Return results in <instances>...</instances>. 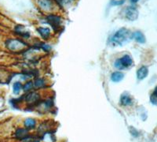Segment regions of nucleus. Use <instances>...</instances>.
Masks as SVG:
<instances>
[{
	"label": "nucleus",
	"instance_id": "f03ea898",
	"mask_svg": "<svg viewBox=\"0 0 157 142\" xmlns=\"http://www.w3.org/2000/svg\"><path fill=\"white\" fill-rule=\"evenodd\" d=\"M134 65L133 59L130 55L125 54L120 59H117L115 62L114 66L118 69H124L129 68Z\"/></svg>",
	"mask_w": 157,
	"mask_h": 142
},
{
	"label": "nucleus",
	"instance_id": "6e6552de",
	"mask_svg": "<svg viewBox=\"0 0 157 142\" xmlns=\"http://www.w3.org/2000/svg\"><path fill=\"white\" fill-rule=\"evenodd\" d=\"M120 102H121V104L124 105V106H130L133 103L131 95L128 93H124L121 95Z\"/></svg>",
	"mask_w": 157,
	"mask_h": 142
},
{
	"label": "nucleus",
	"instance_id": "4468645a",
	"mask_svg": "<svg viewBox=\"0 0 157 142\" xmlns=\"http://www.w3.org/2000/svg\"><path fill=\"white\" fill-rule=\"evenodd\" d=\"M39 5L43 8V9H46V10H48L51 8L52 6V3H51V1L49 0H40L39 2Z\"/></svg>",
	"mask_w": 157,
	"mask_h": 142
},
{
	"label": "nucleus",
	"instance_id": "4be33fe9",
	"mask_svg": "<svg viewBox=\"0 0 157 142\" xmlns=\"http://www.w3.org/2000/svg\"><path fill=\"white\" fill-rule=\"evenodd\" d=\"M139 0H130V2H132V3H136V2H138Z\"/></svg>",
	"mask_w": 157,
	"mask_h": 142
},
{
	"label": "nucleus",
	"instance_id": "f8f14e48",
	"mask_svg": "<svg viewBox=\"0 0 157 142\" xmlns=\"http://www.w3.org/2000/svg\"><path fill=\"white\" fill-rule=\"evenodd\" d=\"M37 31L43 39H48L50 37V36H51V30L48 28L41 27V28H37Z\"/></svg>",
	"mask_w": 157,
	"mask_h": 142
},
{
	"label": "nucleus",
	"instance_id": "dca6fc26",
	"mask_svg": "<svg viewBox=\"0 0 157 142\" xmlns=\"http://www.w3.org/2000/svg\"><path fill=\"white\" fill-rule=\"evenodd\" d=\"M21 88H22V84H21V82H15L13 84V93L14 94H19V92H21Z\"/></svg>",
	"mask_w": 157,
	"mask_h": 142
},
{
	"label": "nucleus",
	"instance_id": "7ed1b4c3",
	"mask_svg": "<svg viewBox=\"0 0 157 142\" xmlns=\"http://www.w3.org/2000/svg\"><path fill=\"white\" fill-rule=\"evenodd\" d=\"M6 45L7 48L13 51L21 50L23 48L26 47V43H23L19 39H8L6 42Z\"/></svg>",
	"mask_w": 157,
	"mask_h": 142
},
{
	"label": "nucleus",
	"instance_id": "1a4fd4ad",
	"mask_svg": "<svg viewBox=\"0 0 157 142\" xmlns=\"http://www.w3.org/2000/svg\"><path fill=\"white\" fill-rule=\"evenodd\" d=\"M132 36H133V38L137 42H138L140 43H145V37L144 34L140 31H136L134 33H132Z\"/></svg>",
	"mask_w": 157,
	"mask_h": 142
},
{
	"label": "nucleus",
	"instance_id": "2eb2a0df",
	"mask_svg": "<svg viewBox=\"0 0 157 142\" xmlns=\"http://www.w3.org/2000/svg\"><path fill=\"white\" fill-rule=\"evenodd\" d=\"M36 125V120L33 119V118H27L25 121H24V125L25 127H27L28 129H33Z\"/></svg>",
	"mask_w": 157,
	"mask_h": 142
},
{
	"label": "nucleus",
	"instance_id": "20e7f679",
	"mask_svg": "<svg viewBox=\"0 0 157 142\" xmlns=\"http://www.w3.org/2000/svg\"><path fill=\"white\" fill-rule=\"evenodd\" d=\"M125 17L129 21H135L138 17V10L134 6H128L125 9Z\"/></svg>",
	"mask_w": 157,
	"mask_h": 142
},
{
	"label": "nucleus",
	"instance_id": "9d476101",
	"mask_svg": "<svg viewBox=\"0 0 157 142\" xmlns=\"http://www.w3.org/2000/svg\"><path fill=\"white\" fill-rule=\"evenodd\" d=\"M124 77V74L122 72H120V71H116V72H114L112 73V75H111V80L113 81V82H120L121 81Z\"/></svg>",
	"mask_w": 157,
	"mask_h": 142
},
{
	"label": "nucleus",
	"instance_id": "39448f33",
	"mask_svg": "<svg viewBox=\"0 0 157 142\" xmlns=\"http://www.w3.org/2000/svg\"><path fill=\"white\" fill-rule=\"evenodd\" d=\"M47 21L53 27V28L56 29L61 24V17L56 15H49L47 17Z\"/></svg>",
	"mask_w": 157,
	"mask_h": 142
},
{
	"label": "nucleus",
	"instance_id": "f257e3e1",
	"mask_svg": "<svg viewBox=\"0 0 157 142\" xmlns=\"http://www.w3.org/2000/svg\"><path fill=\"white\" fill-rule=\"evenodd\" d=\"M132 39H133L132 32H131V31L127 28H122L112 36L110 42L114 47H117V46H123L126 44Z\"/></svg>",
	"mask_w": 157,
	"mask_h": 142
},
{
	"label": "nucleus",
	"instance_id": "9b49d317",
	"mask_svg": "<svg viewBox=\"0 0 157 142\" xmlns=\"http://www.w3.org/2000/svg\"><path fill=\"white\" fill-rule=\"evenodd\" d=\"M28 136V131L27 129H18L15 133V136L17 138L23 140Z\"/></svg>",
	"mask_w": 157,
	"mask_h": 142
},
{
	"label": "nucleus",
	"instance_id": "ddd939ff",
	"mask_svg": "<svg viewBox=\"0 0 157 142\" xmlns=\"http://www.w3.org/2000/svg\"><path fill=\"white\" fill-rule=\"evenodd\" d=\"M39 99V96L37 93H36V92H31V93H29L28 95H27L26 99H26V101L28 102V103H35V102H36Z\"/></svg>",
	"mask_w": 157,
	"mask_h": 142
},
{
	"label": "nucleus",
	"instance_id": "412c9836",
	"mask_svg": "<svg viewBox=\"0 0 157 142\" xmlns=\"http://www.w3.org/2000/svg\"><path fill=\"white\" fill-rule=\"evenodd\" d=\"M125 0H112L111 1V5L112 6H119V5H122L124 4Z\"/></svg>",
	"mask_w": 157,
	"mask_h": 142
},
{
	"label": "nucleus",
	"instance_id": "f3484780",
	"mask_svg": "<svg viewBox=\"0 0 157 142\" xmlns=\"http://www.w3.org/2000/svg\"><path fill=\"white\" fill-rule=\"evenodd\" d=\"M23 142H39V138L37 136H28L23 139Z\"/></svg>",
	"mask_w": 157,
	"mask_h": 142
},
{
	"label": "nucleus",
	"instance_id": "6ab92c4d",
	"mask_svg": "<svg viewBox=\"0 0 157 142\" xmlns=\"http://www.w3.org/2000/svg\"><path fill=\"white\" fill-rule=\"evenodd\" d=\"M150 101L151 103L154 105H156V102H157V98H156V88H155L154 90L153 93L152 94L151 96H150Z\"/></svg>",
	"mask_w": 157,
	"mask_h": 142
},
{
	"label": "nucleus",
	"instance_id": "0eeeda50",
	"mask_svg": "<svg viewBox=\"0 0 157 142\" xmlns=\"http://www.w3.org/2000/svg\"><path fill=\"white\" fill-rule=\"evenodd\" d=\"M148 73V69L146 66H141L137 71V77L138 80H143L147 77Z\"/></svg>",
	"mask_w": 157,
	"mask_h": 142
},
{
	"label": "nucleus",
	"instance_id": "aec40b11",
	"mask_svg": "<svg viewBox=\"0 0 157 142\" xmlns=\"http://www.w3.org/2000/svg\"><path fill=\"white\" fill-rule=\"evenodd\" d=\"M33 82L32 81H28V82L26 83V84H24V90L25 91V92H28V91H29V90H31L32 88V87H33Z\"/></svg>",
	"mask_w": 157,
	"mask_h": 142
},
{
	"label": "nucleus",
	"instance_id": "423d86ee",
	"mask_svg": "<svg viewBox=\"0 0 157 142\" xmlns=\"http://www.w3.org/2000/svg\"><path fill=\"white\" fill-rule=\"evenodd\" d=\"M11 79V74L7 71L0 70V84H6Z\"/></svg>",
	"mask_w": 157,
	"mask_h": 142
},
{
	"label": "nucleus",
	"instance_id": "a211bd4d",
	"mask_svg": "<svg viewBox=\"0 0 157 142\" xmlns=\"http://www.w3.org/2000/svg\"><path fill=\"white\" fill-rule=\"evenodd\" d=\"M44 80L42 78H38L36 79L35 83H34V86L36 87V88H41V87H43L44 86Z\"/></svg>",
	"mask_w": 157,
	"mask_h": 142
}]
</instances>
